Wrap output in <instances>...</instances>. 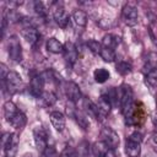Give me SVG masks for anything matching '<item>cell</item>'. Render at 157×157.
I'll use <instances>...</instances> for the list:
<instances>
[{
  "label": "cell",
  "instance_id": "obj_6",
  "mask_svg": "<svg viewBox=\"0 0 157 157\" xmlns=\"http://www.w3.org/2000/svg\"><path fill=\"white\" fill-rule=\"evenodd\" d=\"M9 56L13 63H20L22 60V47L17 36H11L9 38Z\"/></svg>",
  "mask_w": 157,
  "mask_h": 157
},
{
  "label": "cell",
  "instance_id": "obj_36",
  "mask_svg": "<svg viewBox=\"0 0 157 157\" xmlns=\"http://www.w3.org/2000/svg\"><path fill=\"white\" fill-rule=\"evenodd\" d=\"M156 105H157V98H156Z\"/></svg>",
  "mask_w": 157,
  "mask_h": 157
},
{
  "label": "cell",
  "instance_id": "obj_19",
  "mask_svg": "<svg viewBox=\"0 0 157 157\" xmlns=\"http://www.w3.org/2000/svg\"><path fill=\"white\" fill-rule=\"evenodd\" d=\"M9 123L12 125V128H15V129L20 130V129H22V128L26 125L27 119H26V115H25L21 110H18V112L12 117V119H11Z\"/></svg>",
  "mask_w": 157,
  "mask_h": 157
},
{
  "label": "cell",
  "instance_id": "obj_21",
  "mask_svg": "<svg viewBox=\"0 0 157 157\" xmlns=\"http://www.w3.org/2000/svg\"><path fill=\"white\" fill-rule=\"evenodd\" d=\"M144 69L146 70V72H148L151 70H157V52H151L147 54V56L145 59Z\"/></svg>",
  "mask_w": 157,
  "mask_h": 157
},
{
  "label": "cell",
  "instance_id": "obj_26",
  "mask_svg": "<svg viewBox=\"0 0 157 157\" xmlns=\"http://www.w3.org/2000/svg\"><path fill=\"white\" fill-rule=\"evenodd\" d=\"M145 82H146V85L148 87L156 88L157 87V70H151V71L146 72Z\"/></svg>",
  "mask_w": 157,
  "mask_h": 157
},
{
  "label": "cell",
  "instance_id": "obj_14",
  "mask_svg": "<svg viewBox=\"0 0 157 157\" xmlns=\"http://www.w3.org/2000/svg\"><path fill=\"white\" fill-rule=\"evenodd\" d=\"M97 107H98L99 115H101V119H102V118H104L107 114H109V112H110V109H112L113 105H112L110 101L108 99V97H107L104 93H102L101 97H99V99H98Z\"/></svg>",
  "mask_w": 157,
  "mask_h": 157
},
{
  "label": "cell",
  "instance_id": "obj_30",
  "mask_svg": "<svg viewBox=\"0 0 157 157\" xmlns=\"http://www.w3.org/2000/svg\"><path fill=\"white\" fill-rule=\"evenodd\" d=\"M76 151H77V155H78V157H88V155H90V151H91L90 144H88V142H86V141H82V142H80V145H78V148H77Z\"/></svg>",
  "mask_w": 157,
  "mask_h": 157
},
{
  "label": "cell",
  "instance_id": "obj_15",
  "mask_svg": "<svg viewBox=\"0 0 157 157\" xmlns=\"http://www.w3.org/2000/svg\"><path fill=\"white\" fill-rule=\"evenodd\" d=\"M45 48H47V50H48L49 53H52V54H60V53H64V44H63L60 40H58L56 38H54V37H52V38H49V39L47 40Z\"/></svg>",
  "mask_w": 157,
  "mask_h": 157
},
{
  "label": "cell",
  "instance_id": "obj_18",
  "mask_svg": "<svg viewBox=\"0 0 157 157\" xmlns=\"http://www.w3.org/2000/svg\"><path fill=\"white\" fill-rule=\"evenodd\" d=\"M119 44V37L115 36V34H112V33H108L105 34L103 38H102V47L104 48H108V49H115Z\"/></svg>",
  "mask_w": 157,
  "mask_h": 157
},
{
  "label": "cell",
  "instance_id": "obj_27",
  "mask_svg": "<svg viewBox=\"0 0 157 157\" xmlns=\"http://www.w3.org/2000/svg\"><path fill=\"white\" fill-rule=\"evenodd\" d=\"M101 58L105 61V63H112V61H114L115 60V52L113 50V49H108V48H102V50H101Z\"/></svg>",
  "mask_w": 157,
  "mask_h": 157
},
{
  "label": "cell",
  "instance_id": "obj_34",
  "mask_svg": "<svg viewBox=\"0 0 157 157\" xmlns=\"http://www.w3.org/2000/svg\"><path fill=\"white\" fill-rule=\"evenodd\" d=\"M153 140H155V142H156V144H157V132H156V134H155V136H153Z\"/></svg>",
  "mask_w": 157,
  "mask_h": 157
},
{
  "label": "cell",
  "instance_id": "obj_11",
  "mask_svg": "<svg viewBox=\"0 0 157 157\" xmlns=\"http://www.w3.org/2000/svg\"><path fill=\"white\" fill-rule=\"evenodd\" d=\"M49 119H50V123L53 125V128L61 132L64 129H65V124H66V119H65V115L59 112V110H54V112H50L49 114Z\"/></svg>",
  "mask_w": 157,
  "mask_h": 157
},
{
  "label": "cell",
  "instance_id": "obj_10",
  "mask_svg": "<svg viewBox=\"0 0 157 157\" xmlns=\"http://www.w3.org/2000/svg\"><path fill=\"white\" fill-rule=\"evenodd\" d=\"M44 77L43 75H37L33 76L29 83V92L32 93V96L39 98L42 96V93L44 92Z\"/></svg>",
  "mask_w": 157,
  "mask_h": 157
},
{
  "label": "cell",
  "instance_id": "obj_7",
  "mask_svg": "<svg viewBox=\"0 0 157 157\" xmlns=\"http://www.w3.org/2000/svg\"><path fill=\"white\" fill-rule=\"evenodd\" d=\"M134 103V94L130 86L123 85L119 90V105L121 112H124L126 108H129Z\"/></svg>",
  "mask_w": 157,
  "mask_h": 157
},
{
  "label": "cell",
  "instance_id": "obj_5",
  "mask_svg": "<svg viewBox=\"0 0 157 157\" xmlns=\"http://www.w3.org/2000/svg\"><path fill=\"white\" fill-rule=\"evenodd\" d=\"M52 13H53V17H54L55 22H56L60 27H63V28L67 27V25L70 23V18H69L67 13L65 12L64 6H63L61 2H58V1H56V2L53 4Z\"/></svg>",
  "mask_w": 157,
  "mask_h": 157
},
{
  "label": "cell",
  "instance_id": "obj_25",
  "mask_svg": "<svg viewBox=\"0 0 157 157\" xmlns=\"http://www.w3.org/2000/svg\"><path fill=\"white\" fill-rule=\"evenodd\" d=\"M39 98H40V101L43 102V104L47 105V107H50V105H53V104L56 102V96H55V93L52 92V91H44Z\"/></svg>",
  "mask_w": 157,
  "mask_h": 157
},
{
  "label": "cell",
  "instance_id": "obj_4",
  "mask_svg": "<svg viewBox=\"0 0 157 157\" xmlns=\"http://www.w3.org/2000/svg\"><path fill=\"white\" fill-rule=\"evenodd\" d=\"M121 18L125 25L134 27L139 21V11L132 4H125L121 10Z\"/></svg>",
  "mask_w": 157,
  "mask_h": 157
},
{
  "label": "cell",
  "instance_id": "obj_29",
  "mask_svg": "<svg viewBox=\"0 0 157 157\" xmlns=\"http://www.w3.org/2000/svg\"><path fill=\"white\" fill-rule=\"evenodd\" d=\"M132 70V66L130 63L128 61H119L117 64V71L120 74V75H126V74H130Z\"/></svg>",
  "mask_w": 157,
  "mask_h": 157
},
{
  "label": "cell",
  "instance_id": "obj_32",
  "mask_svg": "<svg viewBox=\"0 0 157 157\" xmlns=\"http://www.w3.org/2000/svg\"><path fill=\"white\" fill-rule=\"evenodd\" d=\"M59 157H78V155H77V151H76L74 147L66 146V147L60 152Z\"/></svg>",
  "mask_w": 157,
  "mask_h": 157
},
{
  "label": "cell",
  "instance_id": "obj_1",
  "mask_svg": "<svg viewBox=\"0 0 157 157\" xmlns=\"http://www.w3.org/2000/svg\"><path fill=\"white\" fill-rule=\"evenodd\" d=\"M142 135L139 131H134L129 135L125 142V152L129 157H139L141 153Z\"/></svg>",
  "mask_w": 157,
  "mask_h": 157
},
{
  "label": "cell",
  "instance_id": "obj_24",
  "mask_svg": "<svg viewBox=\"0 0 157 157\" xmlns=\"http://www.w3.org/2000/svg\"><path fill=\"white\" fill-rule=\"evenodd\" d=\"M93 78L96 82L98 83H104L108 78H109V71L104 67H99V69H96L93 71Z\"/></svg>",
  "mask_w": 157,
  "mask_h": 157
},
{
  "label": "cell",
  "instance_id": "obj_28",
  "mask_svg": "<svg viewBox=\"0 0 157 157\" xmlns=\"http://www.w3.org/2000/svg\"><path fill=\"white\" fill-rule=\"evenodd\" d=\"M33 6H34V11H36V13L40 17V18H47V16H48V11H47V9L44 7V4L42 2V1H36V2H33Z\"/></svg>",
  "mask_w": 157,
  "mask_h": 157
},
{
  "label": "cell",
  "instance_id": "obj_17",
  "mask_svg": "<svg viewBox=\"0 0 157 157\" xmlns=\"http://www.w3.org/2000/svg\"><path fill=\"white\" fill-rule=\"evenodd\" d=\"M71 115L75 118L76 123L83 129V130H87L88 126H90V121L87 119V114H85L82 110H78V109H74Z\"/></svg>",
  "mask_w": 157,
  "mask_h": 157
},
{
  "label": "cell",
  "instance_id": "obj_12",
  "mask_svg": "<svg viewBox=\"0 0 157 157\" xmlns=\"http://www.w3.org/2000/svg\"><path fill=\"white\" fill-rule=\"evenodd\" d=\"M64 58L67 61V64H70V65H74L77 61L78 52H77V48L75 47L74 43H71V42L65 43V45H64Z\"/></svg>",
  "mask_w": 157,
  "mask_h": 157
},
{
  "label": "cell",
  "instance_id": "obj_9",
  "mask_svg": "<svg viewBox=\"0 0 157 157\" xmlns=\"http://www.w3.org/2000/svg\"><path fill=\"white\" fill-rule=\"evenodd\" d=\"M65 93H66L69 101L72 102V103H77L82 98V94H81L78 85L72 82V81H67L65 83Z\"/></svg>",
  "mask_w": 157,
  "mask_h": 157
},
{
  "label": "cell",
  "instance_id": "obj_3",
  "mask_svg": "<svg viewBox=\"0 0 157 157\" xmlns=\"http://www.w3.org/2000/svg\"><path fill=\"white\" fill-rule=\"evenodd\" d=\"M101 137H102V141L107 145V147L110 150V151H114L118 148L119 146V135L115 130H113L112 128L109 126H104L102 128L101 130Z\"/></svg>",
  "mask_w": 157,
  "mask_h": 157
},
{
  "label": "cell",
  "instance_id": "obj_22",
  "mask_svg": "<svg viewBox=\"0 0 157 157\" xmlns=\"http://www.w3.org/2000/svg\"><path fill=\"white\" fill-rule=\"evenodd\" d=\"M17 112H18V109H17V107H16V104H15L13 102L6 101V102L4 103V115H5V118H6L7 121H10V120L12 119V117H13Z\"/></svg>",
  "mask_w": 157,
  "mask_h": 157
},
{
  "label": "cell",
  "instance_id": "obj_23",
  "mask_svg": "<svg viewBox=\"0 0 157 157\" xmlns=\"http://www.w3.org/2000/svg\"><path fill=\"white\" fill-rule=\"evenodd\" d=\"M1 146L4 148V151L6 153H10L11 148L15 147V144H13V134L11 132H5L1 137Z\"/></svg>",
  "mask_w": 157,
  "mask_h": 157
},
{
  "label": "cell",
  "instance_id": "obj_31",
  "mask_svg": "<svg viewBox=\"0 0 157 157\" xmlns=\"http://www.w3.org/2000/svg\"><path fill=\"white\" fill-rule=\"evenodd\" d=\"M87 47H88V49L92 52V53H94V54H101V50H102V43H99V42H97V40H94V39H90L88 42H87Z\"/></svg>",
  "mask_w": 157,
  "mask_h": 157
},
{
  "label": "cell",
  "instance_id": "obj_16",
  "mask_svg": "<svg viewBox=\"0 0 157 157\" xmlns=\"http://www.w3.org/2000/svg\"><path fill=\"white\" fill-rule=\"evenodd\" d=\"M108 151H109V148L107 147V145L102 140L93 142L91 146V152L94 157H107Z\"/></svg>",
  "mask_w": 157,
  "mask_h": 157
},
{
  "label": "cell",
  "instance_id": "obj_13",
  "mask_svg": "<svg viewBox=\"0 0 157 157\" xmlns=\"http://www.w3.org/2000/svg\"><path fill=\"white\" fill-rule=\"evenodd\" d=\"M22 36L23 38L31 44V45H36L39 42V32L33 27V26H27L22 29Z\"/></svg>",
  "mask_w": 157,
  "mask_h": 157
},
{
  "label": "cell",
  "instance_id": "obj_2",
  "mask_svg": "<svg viewBox=\"0 0 157 157\" xmlns=\"http://www.w3.org/2000/svg\"><path fill=\"white\" fill-rule=\"evenodd\" d=\"M22 88V77L16 71H9L5 81L2 82V90L7 91L9 94H15Z\"/></svg>",
  "mask_w": 157,
  "mask_h": 157
},
{
  "label": "cell",
  "instance_id": "obj_8",
  "mask_svg": "<svg viewBox=\"0 0 157 157\" xmlns=\"http://www.w3.org/2000/svg\"><path fill=\"white\" fill-rule=\"evenodd\" d=\"M33 137H34V144L38 151H44L49 145H48V134L44 130L43 126H36L33 129Z\"/></svg>",
  "mask_w": 157,
  "mask_h": 157
},
{
  "label": "cell",
  "instance_id": "obj_35",
  "mask_svg": "<svg viewBox=\"0 0 157 157\" xmlns=\"http://www.w3.org/2000/svg\"><path fill=\"white\" fill-rule=\"evenodd\" d=\"M5 157H12V156H9V155H6V156H5Z\"/></svg>",
  "mask_w": 157,
  "mask_h": 157
},
{
  "label": "cell",
  "instance_id": "obj_20",
  "mask_svg": "<svg viewBox=\"0 0 157 157\" xmlns=\"http://www.w3.org/2000/svg\"><path fill=\"white\" fill-rule=\"evenodd\" d=\"M72 20L78 26V27H86L87 25V21H88V17H87V13L83 11V10H75L72 12Z\"/></svg>",
  "mask_w": 157,
  "mask_h": 157
},
{
  "label": "cell",
  "instance_id": "obj_33",
  "mask_svg": "<svg viewBox=\"0 0 157 157\" xmlns=\"http://www.w3.org/2000/svg\"><path fill=\"white\" fill-rule=\"evenodd\" d=\"M40 157H56V150L53 146H48L44 151L40 152Z\"/></svg>",
  "mask_w": 157,
  "mask_h": 157
}]
</instances>
